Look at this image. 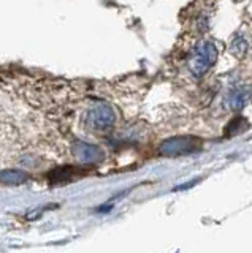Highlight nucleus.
Instances as JSON below:
<instances>
[{"instance_id":"obj_2","label":"nucleus","mask_w":252,"mask_h":253,"mask_svg":"<svg viewBox=\"0 0 252 253\" xmlns=\"http://www.w3.org/2000/svg\"><path fill=\"white\" fill-rule=\"evenodd\" d=\"M114 122V113L113 109L106 105H99L92 109L91 113V124L94 125V128L105 130L109 128Z\"/></svg>"},{"instance_id":"obj_3","label":"nucleus","mask_w":252,"mask_h":253,"mask_svg":"<svg viewBox=\"0 0 252 253\" xmlns=\"http://www.w3.org/2000/svg\"><path fill=\"white\" fill-rule=\"evenodd\" d=\"M0 180L8 185H21L27 180V174L21 169H5L0 172Z\"/></svg>"},{"instance_id":"obj_1","label":"nucleus","mask_w":252,"mask_h":253,"mask_svg":"<svg viewBox=\"0 0 252 253\" xmlns=\"http://www.w3.org/2000/svg\"><path fill=\"white\" fill-rule=\"evenodd\" d=\"M73 152L81 163H97L103 158V152L94 144L84 141H78L73 146Z\"/></svg>"}]
</instances>
